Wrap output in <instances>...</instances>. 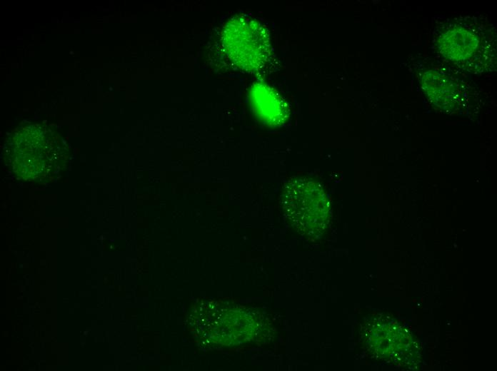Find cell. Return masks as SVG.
I'll use <instances>...</instances> for the list:
<instances>
[{
  "label": "cell",
  "instance_id": "obj_1",
  "mask_svg": "<svg viewBox=\"0 0 497 371\" xmlns=\"http://www.w3.org/2000/svg\"><path fill=\"white\" fill-rule=\"evenodd\" d=\"M282 197L284 208L297 220H321L326 198L318 184L305 178L291 181L285 186Z\"/></svg>",
  "mask_w": 497,
  "mask_h": 371
}]
</instances>
